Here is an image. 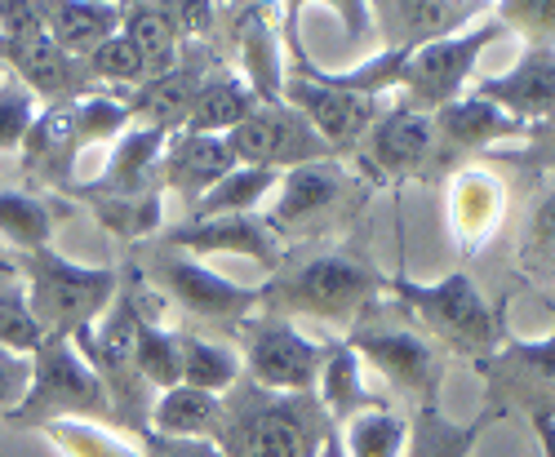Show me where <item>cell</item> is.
Listing matches in <instances>:
<instances>
[{"mask_svg":"<svg viewBox=\"0 0 555 457\" xmlns=\"http://www.w3.org/2000/svg\"><path fill=\"white\" fill-rule=\"evenodd\" d=\"M387 298V276L369 249V232L325 240V245H298L285 262L258 285V311L281 319H315L325 329H351L356 319Z\"/></svg>","mask_w":555,"mask_h":457,"instance_id":"6da1fadb","label":"cell"},{"mask_svg":"<svg viewBox=\"0 0 555 457\" xmlns=\"http://www.w3.org/2000/svg\"><path fill=\"white\" fill-rule=\"evenodd\" d=\"M338 431L315 395H281L241 378L222 395V418L209 444L222 457H315Z\"/></svg>","mask_w":555,"mask_h":457,"instance_id":"7a4b0ae2","label":"cell"},{"mask_svg":"<svg viewBox=\"0 0 555 457\" xmlns=\"http://www.w3.org/2000/svg\"><path fill=\"white\" fill-rule=\"evenodd\" d=\"M374 182H369L356 160H315L281 173V196H275L267 226L281 236L289 249L298 245H325L343 240L369 213L374 200Z\"/></svg>","mask_w":555,"mask_h":457,"instance_id":"3957f363","label":"cell"},{"mask_svg":"<svg viewBox=\"0 0 555 457\" xmlns=\"http://www.w3.org/2000/svg\"><path fill=\"white\" fill-rule=\"evenodd\" d=\"M387 293L409 311L413 325L444 355L472 360V369L485 364L506 342V334H512V325H506V298L489 302L467 271H449L436 285H418L400 271V276L387 280Z\"/></svg>","mask_w":555,"mask_h":457,"instance_id":"277c9868","label":"cell"},{"mask_svg":"<svg viewBox=\"0 0 555 457\" xmlns=\"http://www.w3.org/2000/svg\"><path fill=\"white\" fill-rule=\"evenodd\" d=\"M18 276H27V315L40 329V338H89L99 319L116 302L120 271L116 266H80L63 258L54 245L23 253Z\"/></svg>","mask_w":555,"mask_h":457,"instance_id":"5b68a950","label":"cell"},{"mask_svg":"<svg viewBox=\"0 0 555 457\" xmlns=\"http://www.w3.org/2000/svg\"><path fill=\"white\" fill-rule=\"evenodd\" d=\"M343 342L356 351V360L374 364V369L391 382V391H400L409 400V408L440 404L449 355L418 325H413L409 311L396 298H378L343 334Z\"/></svg>","mask_w":555,"mask_h":457,"instance_id":"8992f818","label":"cell"},{"mask_svg":"<svg viewBox=\"0 0 555 457\" xmlns=\"http://www.w3.org/2000/svg\"><path fill=\"white\" fill-rule=\"evenodd\" d=\"M10 427H50V422H103L116 427L112 400L99 374L85 364V355L67 338H40L31 351V382L23 404L5 418Z\"/></svg>","mask_w":555,"mask_h":457,"instance_id":"52a82bcc","label":"cell"},{"mask_svg":"<svg viewBox=\"0 0 555 457\" xmlns=\"http://www.w3.org/2000/svg\"><path fill=\"white\" fill-rule=\"evenodd\" d=\"M133 266L143 271V280L165 298V306H178L182 315H192L196 325L231 334L241 319L258 315V289H245L236 280L218 276L214 266L196 262L192 253H178L160 240L129 249Z\"/></svg>","mask_w":555,"mask_h":457,"instance_id":"ba28073f","label":"cell"},{"mask_svg":"<svg viewBox=\"0 0 555 457\" xmlns=\"http://www.w3.org/2000/svg\"><path fill=\"white\" fill-rule=\"evenodd\" d=\"M241 369L254 387L281 391V395H315L320 364H325V342L307 338L298 325L281 315H249L231 329Z\"/></svg>","mask_w":555,"mask_h":457,"instance_id":"9c48e42d","label":"cell"},{"mask_svg":"<svg viewBox=\"0 0 555 457\" xmlns=\"http://www.w3.org/2000/svg\"><path fill=\"white\" fill-rule=\"evenodd\" d=\"M476 374L485 382V414H493L498 422L512 414H525L529 422L555 418V325L538 342L506 334V342L485 364H476Z\"/></svg>","mask_w":555,"mask_h":457,"instance_id":"30bf717a","label":"cell"},{"mask_svg":"<svg viewBox=\"0 0 555 457\" xmlns=\"http://www.w3.org/2000/svg\"><path fill=\"white\" fill-rule=\"evenodd\" d=\"M502 36H506V27L498 18H480L467 31L431 40V44H423V50H413L409 63H404L396 99H404L409 107L436 116L440 107H449V103H457L462 94H467V80L476 76L480 54L489 50L493 40H502Z\"/></svg>","mask_w":555,"mask_h":457,"instance_id":"8fae6325","label":"cell"},{"mask_svg":"<svg viewBox=\"0 0 555 457\" xmlns=\"http://www.w3.org/2000/svg\"><path fill=\"white\" fill-rule=\"evenodd\" d=\"M356 169L383 187V182H436V125L427 112L391 99L374 129L356 152Z\"/></svg>","mask_w":555,"mask_h":457,"instance_id":"7c38bea8","label":"cell"},{"mask_svg":"<svg viewBox=\"0 0 555 457\" xmlns=\"http://www.w3.org/2000/svg\"><path fill=\"white\" fill-rule=\"evenodd\" d=\"M227 147H231V156H236V165L271 169V173H289L298 165L334 160V147L285 103L258 107L245 125H236L227 133Z\"/></svg>","mask_w":555,"mask_h":457,"instance_id":"4fadbf2b","label":"cell"},{"mask_svg":"<svg viewBox=\"0 0 555 457\" xmlns=\"http://www.w3.org/2000/svg\"><path fill=\"white\" fill-rule=\"evenodd\" d=\"M285 107H294L320 139L334 147L338 160L356 156L364 133L374 129V120L383 116L387 99H364V94H347V89H334V84H320L302 71H294L285 63Z\"/></svg>","mask_w":555,"mask_h":457,"instance_id":"5bb4252c","label":"cell"},{"mask_svg":"<svg viewBox=\"0 0 555 457\" xmlns=\"http://www.w3.org/2000/svg\"><path fill=\"white\" fill-rule=\"evenodd\" d=\"M222 58L214 54L209 40H188L178 50V63L160 76H147L143 84L125 94L129 103V116L133 125H147V129H160V133H178L188 125V112H192V99L196 89L209 80V71L218 67Z\"/></svg>","mask_w":555,"mask_h":457,"instance_id":"9a60e30c","label":"cell"},{"mask_svg":"<svg viewBox=\"0 0 555 457\" xmlns=\"http://www.w3.org/2000/svg\"><path fill=\"white\" fill-rule=\"evenodd\" d=\"M431 125H436V182L462 165H472L476 152L502 147L512 139H520V143L529 139V125L512 120L506 112H498L493 103H485L476 94H462L457 103L440 107L431 116Z\"/></svg>","mask_w":555,"mask_h":457,"instance_id":"2e32d148","label":"cell"},{"mask_svg":"<svg viewBox=\"0 0 555 457\" xmlns=\"http://www.w3.org/2000/svg\"><path fill=\"white\" fill-rule=\"evenodd\" d=\"M512 192H506V178L489 165H462L449 173L444 187V213H449V232L462 258H476L498 232Z\"/></svg>","mask_w":555,"mask_h":457,"instance_id":"e0dca14e","label":"cell"},{"mask_svg":"<svg viewBox=\"0 0 555 457\" xmlns=\"http://www.w3.org/2000/svg\"><path fill=\"white\" fill-rule=\"evenodd\" d=\"M160 245H169L178 253H192V258L196 253L201 258L231 253V258L258 262L267 276L289 253V245L271 232L262 213H231V218H205V222H178V226H169V232L160 236Z\"/></svg>","mask_w":555,"mask_h":457,"instance_id":"ac0fdd59","label":"cell"},{"mask_svg":"<svg viewBox=\"0 0 555 457\" xmlns=\"http://www.w3.org/2000/svg\"><path fill=\"white\" fill-rule=\"evenodd\" d=\"M472 94L529 129L551 125L555 120V50L551 44H525V54L512 67L485 76Z\"/></svg>","mask_w":555,"mask_h":457,"instance_id":"d6986e66","label":"cell"},{"mask_svg":"<svg viewBox=\"0 0 555 457\" xmlns=\"http://www.w3.org/2000/svg\"><path fill=\"white\" fill-rule=\"evenodd\" d=\"M0 67H10L14 80L31 89V99H44V107L80 103L89 94H99V84H94V76H89L85 58L63 54L50 36H36L27 44L0 40Z\"/></svg>","mask_w":555,"mask_h":457,"instance_id":"ffe728a7","label":"cell"},{"mask_svg":"<svg viewBox=\"0 0 555 457\" xmlns=\"http://www.w3.org/2000/svg\"><path fill=\"white\" fill-rule=\"evenodd\" d=\"M480 5H462V0H383V5H369L374 27L383 36V50H423L431 40L457 36L476 27Z\"/></svg>","mask_w":555,"mask_h":457,"instance_id":"44dd1931","label":"cell"},{"mask_svg":"<svg viewBox=\"0 0 555 457\" xmlns=\"http://www.w3.org/2000/svg\"><path fill=\"white\" fill-rule=\"evenodd\" d=\"M231 36H236V63L249 94L262 107L285 103V44H281L275 14H267V5H236Z\"/></svg>","mask_w":555,"mask_h":457,"instance_id":"7402d4cb","label":"cell"},{"mask_svg":"<svg viewBox=\"0 0 555 457\" xmlns=\"http://www.w3.org/2000/svg\"><path fill=\"white\" fill-rule=\"evenodd\" d=\"M236 169L227 139H209V133H169L165 156H160V187L178 192L188 213L205 200V192H214L218 182Z\"/></svg>","mask_w":555,"mask_h":457,"instance_id":"603a6c76","label":"cell"},{"mask_svg":"<svg viewBox=\"0 0 555 457\" xmlns=\"http://www.w3.org/2000/svg\"><path fill=\"white\" fill-rule=\"evenodd\" d=\"M169 133L147 129V125H133L125 129L120 139L112 143V156L103 165V173L94 182H76V200L89 196H129V192H147L160 187V156H165Z\"/></svg>","mask_w":555,"mask_h":457,"instance_id":"cb8c5ba5","label":"cell"},{"mask_svg":"<svg viewBox=\"0 0 555 457\" xmlns=\"http://www.w3.org/2000/svg\"><path fill=\"white\" fill-rule=\"evenodd\" d=\"M76 129H72V103L36 112L27 139H23V178H36L40 187H54L63 196L76 192Z\"/></svg>","mask_w":555,"mask_h":457,"instance_id":"d4e9b609","label":"cell"},{"mask_svg":"<svg viewBox=\"0 0 555 457\" xmlns=\"http://www.w3.org/2000/svg\"><path fill=\"white\" fill-rule=\"evenodd\" d=\"M262 103L249 94V84L241 80L236 67L218 63L209 71V80L196 89L192 99V112H188V125H182V133H209V139H227L236 125H245Z\"/></svg>","mask_w":555,"mask_h":457,"instance_id":"484cf974","label":"cell"},{"mask_svg":"<svg viewBox=\"0 0 555 457\" xmlns=\"http://www.w3.org/2000/svg\"><path fill=\"white\" fill-rule=\"evenodd\" d=\"M315 400H320V408L330 414L334 427L351 422L356 414H369V408L391 404V400H383V395H374V391L364 387V364L356 360V351H351L343 338H330V342H325V364H320Z\"/></svg>","mask_w":555,"mask_h":457,"instance_id":"4316f807","label":"cell"},{"mask_svg":"<svg viewBox=\"0 0 555 457\" xmlns=\"http://www.w3.org/2000/svg\"><path fill=\"white\" fill-rule=\"evenodd\" d=\"M516 276L542 293H555V173L538 182V192L525 209L520 249H516Z\"/></svg>","mask_w":555,"mask_h":457,"instance_id":"83f0119b","label":"cell"},{"mask_svg":"<svg viewBox=\"0 0 555 457\" xmlns=\"http://www.w3.org/2000/svg\"><path fill=\"white\" fill-rule=\"evenodd\" d=\"M116 31L120 5H103V0H54V5H44V36L72 58H89Z\"/></svg>","mask_w":555,"mask_h":457,"instance_id":"f1b7e54d","label":"cell"},{"mask_svg":"<svg viewBox=\"0 0 555 457\" xmlns=\"http://www.w3.org/2000/svg\"><path fill=\"white\" fill-rule=\"evenodd\" d=\"M173 355H178V382L196 387V391H209V395H227L245 378L236 347L218 342V338H205L196 329H173Z\"/></svg>","mask_w":555,"mask_h":457,"instance_id":"f546056e","label":"cell"},{"mask_svg":"<svg viewBox=\"0 0 555 457\" xmlns=\"http://www.w3.org/2000/svg\"><path fill=\"white\" fill-rule=\"evenodd\" d=\"M120 36L147 58L152 76L169 71L178 63V50L188 44L182 23H178V5H169V0H156V5H143V0L138 5H120Z\"/></svg>","mask_w":555,"mask_h":457,"instance_id":"4dcf8cb0","label":"cell"},{"mask_svg":"<svg viewBox=\"0 0 555 457\" xmlns=\"http://www.w3.org/2000/svg\"><path fill=\"white\" fill-rule=\"evenodd\" d=\"M493 414H480L476 422H453L444 418V408H409V444L404 457H472L480 435L493 427Z\"/></svg>","mask_w":555,"mask_h":457,"instance_id":"1f68e13d","label":"cell"},{"mask_svg":"<svg viewBox=\"0 0 555 457\" xmlns=\"http://www.w3.org/2000/svg\"><path fill=\"white\" fill-rule=\"evenodd\" d=\"M80 205L99 218L103 232H112L129 249L156 240L160 236V222H165V187L129 192V196H89Z\"/></svg>","mask_w":555,"mask_h":457,"instance_id":"d6a6232c","label":"cell"},{"mask_svg":"<svg viewBox=\"0 0 555 457\" xmlns=\"http://www.w3.org/2000/svg\"><path fill=\"white\" fill-rule=\"evenodd\" d=\"M218 418H222V395H209V391H196V387L178 382V387L156 395L147 435H160V440H209Z\"/></svg>","mask_w":555,"mask_h":457,"instance_id":"836d02e7","label":"cell"},{"mask_svg":"<svg viewBox=\"0 0 555 457\" xmlns=\"http://www.w3.org/2000/svg\"><path fill=\"white\" fill-rule=\"evenodd\" d=\"M67 213V205L27 192V187H0V236H5L18 253L50 249L54 226Z\"/></svg>","mask_w":555,"mask_h":457,"instance_id":"e575fe53","label":"cell"},{"mask_svg":"<svg viewBox=\"0 0 555 457\" xmlns=\"http://www.w3.org/2000/svg\"><path fill=\"white\" fill-rule=\"evenodd\" d=\"M281 187V173L271 169H249L236 165L214 192H205V200L188 213V222H205V218H231V213H258V205Z\"/></svg>","mask_w":555,"mask_h":457,"instance_id":"d590c367","label":"cell"},{"mask_svg":"<svg viewBox=\"0 0 555 457\" xmlns=\"http://www.w3.org/2000/svg\"><path fill=\"white\" fill-rule=\"evenodd\" d=\"M63 457H147V444L103 422H50L40 427Z\"/></svg>","mask_w":555,"mask_h":457,"instance_id":"8d00e7d4","label":"cell"},{"mask_svg":"<svg viewBox=\"0 0 555 457\" xmlns=\"http://www.w3.org/2000/svg\"><path fill=\"white\" fill-rule=\"evenodd\" d=\"M347 457H404L409 444V418H400L391 404L356 414L351 422L338 427Z\"/></svg>","mask_w":555,"mask_h":457,"instance_id":"74e56055","label":"cell"},{"mask_svg":"<svg viewBox=\"0 0 555 457\" xmlns=\"http://www.w3.org/2000/svg\"><path fill=\"white\" fill-rule=\"evenodd\" d=\"M72 129H76V147H112L125 129H133L129 103L116 94H89L80 103H72Z\"/></svg>","mask_w":555,"mask_h":457,"instance_id":"f35d334b","label":"cell"},{"mask_svg":"<svg viewBox=\"0 0 555 457\" xmlns=\"http://www.w3.org/2000/svg\"><path fill=\"white\" fill-rule=\"evenodd\" d=\"M85 67H89V76H94V84H129V89H138L147 76H152V67H147V58L133 50V44L116 31V36H107L94 54L85 58Z\"/></svg>","mask_w":555,"mask_h":457,"instance_id":"ab89813d","label":"cell"},{"mask_svg":"<svg viewBox=\"0 0 555 457\" xmlns=\"http://www.w3.org/2000/svg\"><path fill=\"white\" fill-rule=\"evenodd\" d=\"M0 347L31 355L40 347V329L27 315V298L18 289V276H0Z\"/></svg>","mask_w":555,"mask_h":457,"instance_id":"60d3db41","label":"cell"},{"mask_svg":"<svg viewBox=\"0 0 555 457\" xmlns=\"http://www.w3.org/2000/svg\"><path fill=\"white\" fill-rule=\"evenodd\" d=\"M493 18L506 27V36L516 31L529 44L555 50V0H502V5H493Z\"/></svg>","mask_w":555,"mask_h":457,"instance_id":"b9f144b4","label":"cell"},{"mask_svg":"<svg viewBox=\"0 0 555 457\" xmlns=\"http://www.w3.org/2000/svg\"><path fill=\"white\" fill-rule=\"evenodd\" d=\"M138 369L152 382V391H169L178 387V355H173V329L165 325H143L138 334Z\"/></svg>","mask_w":555,"mask_h":457,"instance_id":"7bdbcfd3","label":"cell"},{"mask_svg":"<svg viewBox=\"0 0 555 457\" xmlns=\"http://www.w3.org/2000/svg\"><path fill=\"white\" fill-rule=\"evenodd\" d=\"M31 120H36V99H31V89L18 84L14 76H10V80H0V152L23 147Z\"/></svg>","mask_w":555,"mask_h":457,"instance_id":"ee69618b","label":"cell"},{"mask_svg":"<svg viewBox=\"0 0 555 457\" xmlns=\"http://www.w3.org/2000/svg\"><path fill=\"white\" fill-rule=\"evenodd\" d=\"M36 36H44V5H31V0H0V40L27 44Z\"/></svg>","mask_w":555,"mask_h":457,"instance_id":"f6af8a7d","label":"cell"},{"mask_svg":"<svg viewBox=\"0 0 555 457\" xmlns=\"http://www.w3.org/2000/svg\"><path fill=\"white\" fill-rule=\"evenodd\" d=\"M27 382H31V355H18V351L0 347V418H10L14 408L23 404Z\"/></svg>","mask_w":555,"mask_h":457,"instance_id":"bcb514c9","label":"cell"},{"mask_svg":"<svg viewBox=\"0 0 555 457\" xmlns=\"http://www.w3.org/2000/svg\"><path fill=\"white\" fill-rule=\"evenodd\" d=\"M512 165L529 169V173H555V120L551 125H538L529 129V139H525V152L512 156Z\"/></svg>","mask_w":555,"mask_h":457,"instance_id":"7dc6e473","label":"cell"},{"mask_svg":"<svg viewBox=\"0 0 555 457\" xmlns=\"http://www.w3.org/2000/svg\"><path fill=\"white\" fill-rule=\"evenodd\" d=\"M143 444L156 457H222L209 440H160V435H143Z\"/></svg>","mask_w":555,"mask_h":457,"instance_id":"c3c4849f","label":"cell"},{"mask_svg":"<svg viewBox=\"0 0 555 457\" xmlns=\"http://www.w3.org/2000/svg\"><path fill=\"white\" fill-rule=\"evenodd\" d=\"M529 427H533V435H538L542 457H555V418H533Z\"/></svg>","mask_w":555,"mask_h":457,"instance_id":"681fc988","label":"cell"},{"mask_svg":"<svg viewBox=\"0 0 555 457\" xmlns=\"http://www.w3.org/2000/svg\"><path fill=\"white\" fill-rule=\"evenodd\" d=\"M315 457H347V448H343V435L338 431H330L325 435V444H320V453Z\"/></svg>","mask_w":555,"mask_h":457,"instance_id":"f907efd6","label":"cell"},{"mask_svg":"<svg viewBox=\"0 0 555 457\" xmlns=\"http://www.w3.org/2000/svg\"><path fill=\"white\" fill-rule=\"evenodd\" d=\"M0 276H18V262L5 258V253H0Z\"/></svg>","mask_w":555,"mask_h":457,"instance_id":"816d5d0a","label":"cell"},{"mask_svg":"<svg viewBox=\"0 0 555 457\" xmlns=\"http://www.w3.org/2000/svg\"><path fill=\"white\" fill-rule=\"evenodd\" d=\"M147 457H156V453H152V448H147Z\"/></svg>","mask_w":555,"mask_h":457,"instance_id":"f5cc1de1","label":"cell"},{"mask_svg":"<svg viewBox=\"0 0 555 457\" xmlns=\"http://www.w3.org/2000/svg\"><path fill=\"white\" fill-rule=\"evenodd\" d=\"M0 76H5V67H0Z\"/></svg>","mask_w":555,"mask_h":457,"instance_id":"db71d44e","label":"cell"}]
</instances>
